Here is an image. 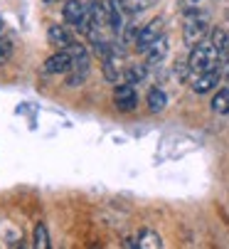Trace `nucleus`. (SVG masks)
Instances as JSON below:
<instances>
[{
    "label": "nucleus",
    "mask_w": 229,
    "mask_h": 249,
    "mask_svg": "<svg viewBox=\"0 0 229 249\" xmlns=\"http://www.w3.org/2000/svg\"><path fill=\"white\" fill-rule=\"evenodd\" d=\"M187 64H190V69H193V77H197L202 72H210V69H217V67L222 69L219 54H217V50H214V45L210 40H202L195 47H190Z\"/></svg>",
    "instance_id": "1"
},
{
    "label": "nucleus",
    "mask_w": 229,
    "mask_h": 249,
    "mask_svg": "<svg viewBox=\"0 0 229 249\" xmlns=\"http://www.w3.org/2000/svg\"><path fill=\"white\" fill-rule=\"evenodd\" d=\"M101 72H104V79L111 82V84H119L126 74V52L121 45H113L111 52L101 59Z\"/></svg>",
    "instance_id": "2"
},
{
    "label": "nucleus",
    "mask_w": 229,
    "mask_h": 249,
    "mask_svg": "<svg viewBox=\"0 0 229 249\" xmlns=\"http://www.w3.org/2000/svg\"><path fill=\"white\" fill-rule=\"evenodd\" d=\"M89 72H91V59H89L87 50L82 45H74V64H71V69L67 72V84L69 87L84 84L87 77H89Z\"/></svg>",
    "instance_id": "3"
},
{
    "label": "nucleus",
    "mask_w": 229,
    "mask_h": 249,
    "mask_svg": "<svg viewBox=\"0 0 229 249\" xmlns=\"http://www.w3.org/2000/svg\"><path fill=\"white\" fill-rule=\"evenodd\" d=\"M163 18H153L150 22H145L141 30H138V35H136V40H133V47H136V52H141V54H145V50L156 42V40H160L163 37Z\"/></svg>",
    "instance_id": "4"
},
{
    "label": "nucleus",
    "mask_w": 229,
    "mask_h": 249,
    "mask_svg": "<svg viewBox=\"0 0 229 249\" xmlns=\"http://www.w3.org/2000/svg\"><path fill=\"white\" fill-rule=\"evenodd\" d=\"M205 35H207V18L195 13V15H190L185 20V25H182V40H185L187 47H195L197 42H202Z\"/></svg>",
    "instance_id": "5"
},
{
    "label": "nucleus",
    "mask_w": 229,
    "mask_h": 249,
    "mask_svg": "<svg viewBox=\"0 0 229 249\" xmlns=\"http://www.w3.org/2000/svg\"><path fill=\"white\" fill-rule=\"evenodd\" d=\"M71 64H74V45L67 47V50H57V52L45 62L42 72H45V74H52V77H57V74H67L69 69H71Z\"/></svg>",
    "instance_id": "6"
},
{
    "label": "nucleus",
    "mask_w": 229,
    "mask_h": 249,
    "mask_svg": "<svg viewBox=\"0 0 229 249\" xmlns=\"http://www.w3.org/2000/svg\"><path fill=\"white\" fill-rule=\"evenodd\" d=\"M113 104H116V109L123 111V114H131L136 106H138V94H136V87L123 82V84H116L113 89Z\"/></svg>",
    "instance_id": "7"
},
{
    "label": "nucleus",
    "mask_w": 229,
    "mask_h": 249,
    "mask_svg": "<svg viewBox=\"0 0 229 249\" xmlns=\"http://www.w3.org/2000/svg\"><path fill=\"white\" fill-rule=\"evenodd\" d=\"M222 82V69H210V72H202L193 79V91L195 94H207L212 89H217V84Z\"/></svg>",
    "instance_id": "8"
},
{
    "label": "nucleus",
    "mask_w": 229,
    "mask_h": 249,
    "mask_svg": "<svg viewBox=\"0 0 229 249\" xmlns=\"http://www.w3.org/2000/svg\"><path fill=\"white\" fill-rule=\"evenodd\" d=\"M84 13H87V3H82V0H64L62 15H64V22L71 25L74 30L79 25V20L84 18Z\"/></svg>",
    "instance_id": "9"
},
{
    "label": "nucleus",
    "mask_w": 229,
    "mask_h": 249,
    "mask_svg": "<svg viewBox=\"0 0 229 249\" xmlns=\"http://www.w3.org/2000/svg\"><path fill=\"white\" fill-rule=\"evenodd\" d=\"M47 42H50L54 50H67V47L74 45L71 35L67 32L64 25H50V27H47Z\"/></svg>",
    "instance_id": "10"
},
{
    "label": "nucleus",
    "mask_w": 229,
    "mask_h": 249,
    "mask_svg": "<svg viewBox=\"0 0 229 249\" xmlns=\"http://www.w3.org/2000/svg\"><path fill=\"white\" fill-rule=\"evenodd\" d=\"M210 42L214 45V50H217V54H219V62H222V69H224L227 62H229V35H227V30L214 27L212 35H210Z\"/></svg>",
    "instance_id": "11"
},
{
    "label": "nucleus",
    "mask_w": 229,
    "mask_h": 249,
    "mask_svg": "<svg viewBox=\"0 0 229 249\" xmlns=\"http://www.w3.org/2000/svg\"><path fill=\"white\" fill-rule=\"evenodd\" d=\"M106 8H108V25L111 32L119 35L123 30V0H106Z\"/></svg>",
    "instance_id": "12"
},
{
    "label": "nucleus",
    "mask_w": 229,
    "mask_h": 249,
    "mask_svg": "<svg viewBox=\"0 0 229 249\" xmlns=\"http://www.w3.org/2000/svg\"><path fill=\"white\" fill-rule=\"evenodd\" d=\"M165 54H168V37L163 35L160 40H156V42L145 50V64H148V67H156V64H160V62L165 59Z\"/></svg>",
    "instance_id": "13"
},
{
    "label": "nucleus",
    "mask_w": 229,
    "mask_h": 249,
    "mask_svg": "<svg viewBox=\"0 0 229 249\" xmlns=\"http://www.w3.org/2000/svg\"><path fill=\"white\" fill-rule=\"evenodd\" d=\"M145 104H148L150 114H160V111H165V106H168V94L160 87H153L148 91V96H145Z\"/></svg>",
    "instance_id": "14"
},
{
    "label": "nucleus",
    "mask_w": 229,
    "mask_h": 249,
    "mask_svg": "<svg viewBox=\"0 0 229 249\" xmlns=\"http://www.w3.org/2000/svg\"><path fill=\"white\" fill-rule=\"evenodd\" d=\"M136 239H138V249H160L163 247V237L148 227H143Z\"/></svg>",
    "instance_id": "15"
},
{
    "label": "nucleus",
    "mask_w": 229,
    "mask_h": 249,
    "mask_svg": "<svg viewBox=\"0 0 229 249\" xmlns=\"http://www.w3.org/2000/svg\"><path fill=\"white\" fill-rule=\"evenodd\" d=\"M148 77V64L143 62V64H128L126 67V74H123V82H128V84H143V79Z\"/></svg>",
    "instance_id": "16"
},
{
    "label": "nucleus",
    "mask_w": 229,
    "mask_h": 249,
    "mask_svg": "<svg viewBox=\"0 0 229 249\" xmlns=\"http://www.w3.org/2000/svg\"><path fill=\"white\" fill-rule=\"evenodd\" d=\"M210 106H212L214 114H229V89H227V87L219 89V91L212 96Z\"/></svg>",
    "instance_id": "17"
},
{
    "label": "nucleus",
    "mask_w": 229,
    "mask_h": 249,
    "mask_svg": "<svg viewBox=\"0 0 229 249\" xmlns=\"http://www.w3.org/2000/svg\"><path fill=\"white\" fill-rule=\"evenodd\" d=\"M13 52H15V40L13 37H3V40H0V64H8Z\"/></svg>",
    "instance_id": "18"
},
{
    "label": "nucleus",
    "mask_w": 229,
    "mask_h": 249,
    "mask_svg": "<svg viewBox=\"0 0 229 249\" xmlns=\"http://www.w3.org/2000/svg\"><path fill=\"white\" fill-rule=\"evenodd\" d=\"M35 247L37 249H47L50 247V237H47V227L40 222L35 227Z\"/></svg>",
    "instance_id": "19"
},
{
    "label": "nucleus",
    "mask_w": 229,
    "mask_h": 249,
    "mask_svg": "<svg viewBox=\"0 0 229 249\" xmlns=\"http://www.w3.org/2000/svg\"><path fill=\"white\" fill-rule=\"evenodd\" d=\"M156 0H123V8H126V13H141V10H145V8H150Z\"/></svg>",
    "instance_id": "20"
},
{
    "label": "nucleus",
    "mask_w": 229,
    "mask_h": 249,
    "mask_svg": "<svg viewBox=\"0 0 229 249\" xmlns=\"http://www.w3.org/2000/svg\"><path fill=\"white\" fill-rule=\"evenodd\" d=\"M123 247H128V249H138V239L128 237V239H123Z\"/></svg>",
    "instance_id": "21"
},
{
    "label": "nucleus",
    "mask_w": 229,
    "mask_h": 249,
    "mask_svg": "<svg viewBox=\"0 0 229 249\" xmlns=\"http://www.w3.org/2000/svg\"><path fill=\"white\" fill-rule=\"evenodd\" d=\"M3 32H5V22H3V18H0V40H3Z\"/></svg>",
    "instance_id": "22"
},
{
    "label": "nucleus",
    "mask_w": 229,
    "mask_h": 249,
    "mask_svg": "<svg viewBox=\"0 0 229 249\" xmlns=\"http://www.w3.org/2000/svg\"><path fill=\"white\" fill-rule=\"evenodd\" d=\"M45 3H59V0H45Z\"/></svg>",
    "instance_id": "23"
}]
</instances>
